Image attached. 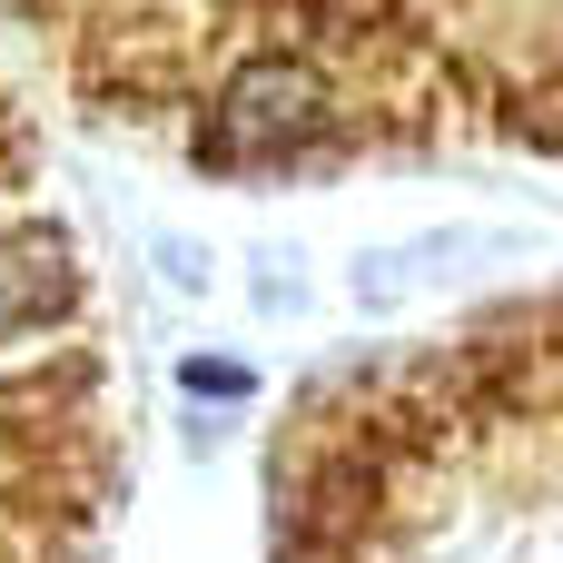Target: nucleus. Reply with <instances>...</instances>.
I'll return each instance as SVG.
<instances>
[{"label":"nucleus","instance_id":"f257e3e1","mask_svg":"<svg viewBox=\"0 0 563 563\" xmlns=\"http://www.w3.org/2000/svg\"><path fill=\"white\" fill-rule=\"evenodd\" d=\"M119 515V356L40 119L0 49V563H99Z\"/></svg>","mask_w":563,"mask_h":563}]
</instances>
